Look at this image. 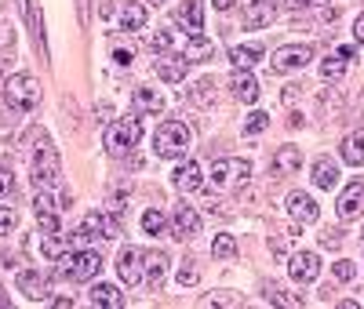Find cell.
I'll list each match as a JSON object with an SVG mask.
<instances>
[{
	"instance_id": "6da1fadb",
	"label": "cell",
	"mask_w": 364,
	"mask_h": 309,
	"mask_svg": "<svg viewBox=\"0 0 364 309\" xmlns=\"http://www.w3.org/2000/svg\"><path fill=\"white\" fill-rule=\"evenodd\" d=\"M33 142V161H29V171H33V190H58V182H63V161H58V149L51 146L48 131H33L29 135Z\"/></svg>"
},
{
	"instance_id": "7a4b0ae2",
	"label": "cell",
	"mask_w": 364,
	"mask_h": 309,
	"mask_svg": "<svg viewBox=\"0 0 364 309\" xmlns=\"http://www.w3.org/2000/svg\"><path fill=\"white\" fill-rule=\"evenodd\" d=\"M248 178H252V164H248V161H240V157L215 161V164H211L208 182H204V190H211V193H230V190H237V185H245Z\"/></svg>"
},
{
	"instance_id": "3957f363",
	"label": "cell",
	"mask_w": 364,
	"mask_h": 309,
	"mask_svg": "<svg viewBox=\"0 0 364 309\" xmlns=\"http://www.w3.org/2000/svg\"><path fill=\"white\" fill-rule=\"evenodd\" d=\"M154 149H157V157L171 161V157H182V153L190 149V128L182 120H164L157 135H154Z\"/></svg>"
},
{
	"instance_id": "277c9868",
	"label": "cell",
	"mask_w": 364,
	"mask_h": 309,
	"mask_svg": "<svg viewBox=\"0 0 364 309\" xmlns=\"http://www.w3.org/2000/svg\"><path fill=\"white\" fill-rule=\"evenodd\" d=\"M4 99H8L11 109L29 113V109L41 106V84L29 77V73H15V77H8V84H4Z\"/></svg>"
},
{
	"instance_id": "5b68a950",
	"label": "cell",
	"mask_w": 364,
	"mask_h": 309,
	"mask_svg": "<svg viewBox=\"0 0 364 309\" xmlns=\"http://www.w3.org/2000/svg\"><path fill=\"white\" fill-rule=\"evenodd\" d=\"M99 269H102L99 251H66V255H63V266H58V276H63V281L80 284V281L99 276Z\"/></svg>"
},
{
	"instance_id": "8992f818",
	"label": "cell",
	"mask_w": 364,
	"mask_h": 309,
	"mask_svg": "<svg viewBox=\"0 0 364 309\" xmlns=\"http://www.w3.org/2000/svg\"><path fill=\"white\" fill-rule=\"evenodd\" d=\"M142 139V124L135 116H124V120H113L109 128H106V149L113 153V157H120V153H128L135 149Z\"/></svg>"
},
{
	"instance_id": "52a82bcc",
	"label": "cell",
	"mask_w": 364,
	"mask_h": 309,
	"mask_svg": "<svg viewBox=\"0 0 364 309\" xmlns=\"http://www.w3.org/2000/svg\"><path fill=\"white\" fill-rule=\"evenodd\" d=\"M273 70L277 73H288V70H302L306 62H314V48L310 44H284V48H277L273 51Z\"/></svg>"
},
{
	"instance_id": "ba28073f",
	"label": "cell",
	"mask_w": 364,
	"mask_h": 309,
	"mask_svg": "<svg viewBox=\"0 0 364 309\" xmlns=\"http://www.w3.org/2000/svg\"><path fill=\"white\" fill-rule=\"evenodd\" d=\"M33 215L44 233H58L63 229V215H58V200L51 197V190H37L33 197Z\"/></svg>"
},
{
	"instance_id": "9c48e42d",
	"label": "cell",
	"mask_w": 364,
	"mask_h": 309,
	"mask_svg": "<svg viewBox=\"0 0 364 309\" xmlns=\"http://www.w3.org/2000/svg\"><path fill=\"white\" fill-rule=\"evenodd\" d=\"M171 237H175L178 244L200 237V215H197L190 204H178V207L171 211Z\"/></svg>"
},
{
	"instance_id": "30bf717a",
	"label": "cell",
	"mask_w": 364,
	"mask_h": 309,
	"mask_svg": "<svg viewBox=\"0 0 364 309\" xmlns=\"http://www.w3.org/2000/svg\"><path fill=\"white\" fill-rule=\"evenodd\" d=\"M336 211H339L343 222L360 219V215H364V178H353V182L346 185L343 197H339V204H336Z\"/></svg>"
},
{
	"instance_id": "8fae6325",
	"label": "cell",
	"mask_w": 364,
	"mask_h": 309,
	"mask_svg": "<svg viewBox=\"0 0 364 309\" xmlns=\"http://www.w3.org/2000/svg\"><path fill=\"white\" fill-rule=\"evenodd\" d=\"M288 273H291L295 284H314L321 276V259L314 251H295L291 262H288Z\"/></svg>"
},
{
	"instance_id": "7c38bea8",
	"label": "cell",
	"mask_w": 364,
	"mask_h": 309,
	"mask_svg": "<svg viewBox=\"0 0 364 309\" xmlns=\"http://www.w3.org/2000/svg\"><path fill=\"white\" fill-rule=\"evenodd\" d=\"M117 276L124 281V288H135L142 281V251L139 247H124L117 255Z\"/></svg>"
},
{
	"instance_id": "4fadbf2b",
	"label": "cell",
	"mask_w": 364,
	"mask_h": 309,
	"mask_svg": "<svg viewBox=\"0 0 364 309\" xmlns=\"http://www.w3.org/2000/svg\"><path fill=\"white\" fill-rule=\"evenodd\" d=\"M288 211H291V219H295L299 226H310V222H317V219H321L317 200H314L310 193H302V190L288 197Z\"/></svg>"
},
{
	"instance_id": "5bb4252c",
	"label": "cell",
	"mask_w": 364,
	"mask_h": 309,
	"mask_svg": "<svg viewBox=\"0 0 364 309\" xmlns=\"http://www.w3.org/2000/svg\"><path fill=\"white\" fill-rule=\"evenodd\" d=\"M299 168H302V149H295V146H281L277 153H273V161H269V171L277 178L299 175Z\"/></svg>"
},
{
	"instance_id": "9a60e30c",
	"label": "cell",
	"mask_w": 364,
	"mask_h": 309,
	"mask_svg": "<svg viewBox=\"0 0 364 309\" xmlns=\"http://www.w3.org/2000/svg\"><path fill=\"white\" fill-rule=\"evenodd\" d=\"M175 190L178 193H193V190H204V171H200V164L197 161H182L178 168H175Z\"/></svg>"
},
{
	"instance_id": "2e32d148",
	"label": "cell",
	"mask_w": 364,
	"mask_h": 309,
	"mask_svg": "<svg viewBox=\"0 0 364 309\" xmlns=\"http://www.w3.org/2000/svg\"><path fill=\"white\" fill-rule=\"evenodd\" d=\"M273 18H277V8H273L269 0H252V4L245 8V15H240V26L245 29H262Z\"/></svg>"
},
{
	"instance_id": "e0dca14e",
	"label": "cell",
	"mask_w": 364,
	"mask_h": 309,
	"mask_svg": "<svg viewBox=\"0 0 364 309\" xmlns=\"http://www.w3.org/2000/svg\"><path fill=\"white\" fill-rule=\"evenodd\" d=\"M18 291H22L29 302H48V281H44L37 269L18 273Z\"/></svg>"
},
{
	"instance_id": "ac0fdd59",
	"label": "cell",
	"mask_w": 364,
	"mask_h": 309,
	"mask_svg": "<svg viewBox=\"0 0 364 309\" xmlns=\"http://www.w3.org/2000/svg\"><path fill=\"white\" fill-rule=\"evenodd\" d=\"M182 58L186 62H211L215 58V44H211L204 33H190V40L182 44Z\"/></svg>"
},
{
	"instance_id": "d6986e66",
	"label": "cell",
	"mask_w": 364,
	"mask_h": 309,
	"mask_svg": "<svg viewBox=\"0 0 364 309\" xmlns=\"http://www.w3.org/2000/svg\"><path fill=\"white\" fill-rule=\"evenodd\" d=\"M230 91H233L240 102H248V106H252V102L259 99V80H255L248 70H237V73L230 77Z\"/></svg>"
},
{
	"instance_id": "ffe728a7",
	"label": "cell",
	"mask_w": 364,
	"mask_h": 309,
	"mask_svg": "<svg viewBox=\"0 0 364 309\" xmlns=\"http://www.w3.org/2000/svg\"><path fill=\"white\" fill-rule=\"evenodd\" d=\"M164 269H168V255L164 251H142V276L154 288L164 284Z\"/></svg>"
},
{
	"instance_id": "44dd1931",
	"label": "cell",
	"mask_w": 364,
	"mask_h": 309,
	"mask_svg": "<svg viewBox=\"0 0 364 309\" xmlns=\"http://www.w3.org/2000/svg\"><path fill=\"white\" fill-rule=\"evenodd\" d=\"M175 18L186 26L190 33H204V4H200V0H186V4L175 11Z\"/></svg>"
},
{
	"instance_id": "7402d4cb",
	"label": "cell",
	"mask_w": 364,
	"mask_h": 309,
	"mask_svg": "<svg viewBox=\"0 0 364 309\" xmlns=\"http://www.w3.org/2000/svg\"><path fill=\"white\" fill-rule=\"evenodd\" d=\"M120 26H124V33H139V29L146 26V4L124 0V8H120Z\"/></svg>"
},
{
	"instance_id": "603a6c76",
	"label": "cell",
	"mask_w": 364,
	"mask_h": 309,
	"mask_svg": "<svg viewBox=\"0 0 364 309\" xmlns=\"http://www.w3.org/2000/svg\"><path fill=\"white\" fill-rule=\"evenodd\" d=\"M339 157H343L350 168H360V164H364V131H357V135H346V139H343Z\"/></svg>"
},
{
	"instance_id": "cb8c5ba5",
	"label": "cell",
	"mask_w": 364,
	"mask_h": 309,
	"mask_svg": "<svg viewBox=\"0 0 364 309\" xmlns=\"http://www.w3.org/2000/svg\"><path fill=\"white\" fill-rule=\"evenodd\" d=\"M186 70H190V62L182 58V55L157 62V77H161V80H168V84H182V77H186Z\"/></svg>"
},
{
	"instance_id": "d4e9b609",
	"label": "cell",
	"mask_w": 364,
	"mask_h": 309,
	"mask_svg": "<svg viewBox=\"0 0 364 309\" xmlns=\"http://www.w3.org/2000/svg\"><path fill=\"white\" fill-rule=\"evenodd\" d=\"M259 58H262V48L259 44H237V48H230V62H233L237 70H252Z\"/></svg>"
},
{
	"instance_id": "484cf974",
	"label": "cell",
	"mask_w": 364,
	"mask_h": 309,
	"mask_svg": "<svg viewBox=\"0 0 364 309\" xmlns=\"http://www.w3.org/2000/svg\"><path fill=\"white\" fill-rule=\"evenodd\" d=\"M91 305H102V309H120V305H124V295H120L113 284H95V288H91Z\"/></svg>"
},
{
	"instance_id": "4316f807",
	"label": "cell",
	"mask_w": 364,
	"mask_h": 309,
	"mask_svg": "<svg viewBox=\"0 0 364 309\" xmlns=\"http://www.w3.org/2000/svg\"><path fill=\"white\" fill-rule=\"evenodd\" d=\"M314 182H317V190H331V185L339 182V164L328 161V157H321V161L314 164Z\"/></svg>"
},
{
	"instance_id": "83f0119b",
	"label": "cell",
	"mask_w": 364,
	"mask_h": 309,
	"mask_svg": "<svg viewBox=\"0 0 364 309\" xmlns=\"http://www.w3.org/2000/svg\"><path fill=\"white\" fill-rule=\"evenodd\" d=\"M186 99H190L193 106H200V109L215 106V84H211V80H197V84L186 91Z\"/></svg>"
},
{
	"instance_id": "f1b7e54d",
	"label": "cell",
	"mask_w": 364,
	"mask_h": 309,
	"mask_svg": "<svg viewBox=\"0 0 364 309\" xmlns=\"http://www.w3.org/2000/svg\"><path fill=\"white\" fill-rule=\"evenodd\" d=\"M132 102H135V113H161V95L157 91H149V87H139L135 95H132Z\"/></svg>"
},
{
	"instance_id": "f546056e",
	"label": "cell",
	"mask_w": 364,
	"mask_h": 309,
	"mask_svg": "<svg viewBox=\"0 0 364 309\" xmlns=\"http://www.w3.org/2000/svg\"><path fill=\"white\" fill-rule=\"evenodd\" d=\"M142 229H146L149 237H161V233L168 229V219H164V215H161L157 207H149V211L142 215Z\"/></svg>"
},
{
	"instance_id": "4dcf8cb0",
	"label": "cell",
	"mask_w": 364,
	"mask_h": 309,
	"mask_svg": "<svg viewBox=\"0 0 364 309\" xmlns=\"http://www.w3.org/2000/svg\"><path fill=\"white\" fill-rule=\"evenodd\" d=\"M211 255H215V259H230V255H237V237L219 233L215 240H211Z\"/></svg>"
},
{
	"instance_id": "1f68e13d",
	"label": "cell",
	"mask_w": 364,
	"mask_h": 309,
	"mask_svg": "<svg viewBox=\"0 0 364 309\" xmlns=\"http://www.w3.org/2000/svg\"><path fill=\"white\" fill-rule=\"evenodd\" d=\"M343 73H346V58L331 55V58H324V62H321V77H324V80H339Z\"/></svg>"
},
{
	"instance_id": "d6a6232c",
	"label": "cell",
	"mask_w": 364,
	"mask_h": 309,
	"mask_svg": "<svg viewBox=\"0 0 364 309\" xmlns=\"http://www.w3.org/2000/svg\"><path fill=\"white\" fill-rule=\"evenodd\" d=\"M171 44H175V33H171V29H157V33L146 37V48H149V51H168Z\"/></svg>"
},
{
	"instance_id": "836d02e7",
	"label": "cell",
	"mask_w": 364,
	"mask_h": 309,
	"mask_svg": "<svg viewBox=\"0 0 364 309\" xmlns=\"http://www.w3.org/2000/svg\"><path fill=\"white\" fill-rule=\"evenodd\" d=\"M175 281H178L182 288H193V284L200 281V269H197L193 262H182V266H178V273H175Z\"/></svg>"
},
{
	"instance_id": "e575fe53",
	"label": "cell",
	"mask_w": 364,
	"mask_h": 309,
	"mask_svg": "<svg viewBox=\"0 0 364 309\" xmlns=\"http://www.w3.org/2000/svg\"><path fill=\"white\" fill-rule=\"evenodd\" d=\"M26 15H29V29H33V40L44 48V29H41V11L33 8V0H26Z\"/></svg>"
},
{
	"instance_id": "d590c367",
	"label": "cell",
	"mask_w": 364,
	"mask_h": 309,
	"mask_svg": "<svg viewBox=\"0 0 364 309\" xmlns=\"http://www.w3.org/2000/svg\"><path fill=\"white\" fill-rule=\"evenodd\" d=\"M266 128H269V113H259V109H255V113L245 120V131H248V135H259V131H266Z\"/></svg>"
},
{
	"instance_id": "8d00e7d4",
	"label": "cell",
	"mask_w": 364,
	"mask_h": 309,
	"mask_svg": "<svg viewBox=\"0 0 364 309\" xmlns=\"http://www.w3.org/2000/svg\"><path fill=\"white\" fill-rule=\"evenodd\" d=\"M15 226H18V215L11 207H0V237H8Z\"/></svg>"
},
{
	"instance_id": "74e56055",
	"label": "cell",
	"mask_w": 364,
	"mask_h": 309,
	"mask_svg": "<svg viewBox=\"0 0 364 309\" xmlns=\"http://www.w3.org/2000/svg\"><path fill=\"white\" fill-rule=\"evenodd\" d=\"M331 273H336L339 281H353V276H357V266L343 259V262H336V266H331Z\"/></svg>"
},
{
	"instance_id": "f35d334b",
	"label": "cell",
	"mask_w": 364,
	"mask_h": 309,
	"mask_svg": "<svg viewBox=\"0 0 364 309\" xmlns=\"http://www.w3.org/2000/svg\"><path fill=\"white\" fill-rule=\"evenodd\" d=\"M269 302H281V305H302V295H288V291H273Z\"/></svg>"
},
{
	"instance_id": "ab89813d",
	"label": "cell",
	"mask_w": 364,
	"mask_h": 309,
	"mask_svg": "<svg viewBox=\"0 0 364 309\" xmlns=\"http://www.w3.org/2000/svg\"><path fill=\"white\" fill-rule=\"evenodd\" d=\"M132 58H135V55H132L128 48H113V62H117V66H124V70H128V66H132Z\"/></svg>"
},
{
	"instance_id": "60d3db41",
	"label": "cell",
	"mask_w": 364,
	"mask_h": 309,
	"mask_svg": "<svg viewBox=\"0 0 364 309\" xmlns=\"http://www.w3.org/2000/svg\"><path fill=\"white\" fill-rule=\"evenodd\" d=\"M15 190V178H11V171H4V168H0V197H4V193H11Z\"/></svg>"
},
{
	"instance_id": "b9f144b4",
	"label": "cell",
	"mask_w": 364,
	"mask_h": 309,
	"mask_svg": "<svg viewBox=\"0 0 364 309\" xmlns=\"http://www.w3.org/2000/svg\"><path fill=\"white\" fill-rule=\"evenodd\" d=\"M284 4L299 11V8H321V4H328V0H284Z\"/></svg>"
},
{
	"instance_id": "7bdbcfd3",
	"label": "cell",
	"mask_w": 364,
	"mask_h": 309,
	"mask_svg": "<svg viewBox=\"0 0 364 309\" xmlns=\"http://www.w3.org/2000/svg\"><path fill=\"white\" fill-rule=\"evenodd\" d=\"M321 244H324V247H339V244H343V233H336V229H328V233L321 237Z\"/></svg>"
},
{
	"instance_id": "ee69618b",
	"label": "cell",
	"mask_w": 364,
	"mask_h": 309,
	"mask_svg": "<svg viewBox=\"0 0 364 309\" xmlns=\"http://www.w3.org/2000/svg\"><path fill=\"white\" fill-rule=\"evenodd\" d=\"M295 95H299V87H295V84H288V87H284V95H281V102H284V106H291V102H295Z\"/></svg>"
},
{
	"instance_id": "f6af8a7d",
	"label": "cell",
	"mask_w": 364,
	"mask_h": 309,
	"mask_svg": "<svg viewBox=\"0 0 364 309\" xmlns=\"http://www.w3.org/2000/svg\"><path fill=\"white\" fill-rule=\"evenodd\" d=\"M353 40H357V44H364V15L353 22Z\"/></svg>"
},
{
	"instance_id": "bcb514c9",
	"label": "cell",
	"mask_w": 364,
	"mask_h": 309,
	"mask_svg": "<svg viewBox=\"0 0 364 309\" xmlns=\"http://www.w3.org/2000/svg\"><path fill=\"white\" fill-rule=\"evenodd\" d=\"M336 55H339V58H353V55H357V44H343Z\"/></svg>"
},
{
	"instance_id": "7dc6e473",
	"label": "cell",
	"mask_w": 364,
	"mask_h": 309,
	"mask_svg": "<svg viewBox=\"0 0 364 309\" xmlns=\"http://www.w3.org/2000/svg\"><path fill=\"white\" fill-rule=\"evenodd\" d=\"M211 4H215V8H219V11H230V8H233V4H237V0H211Z\"/></svg>"
},
{
	"instance_id": "c3c4849f",
	"label": "cell",
	"mask_w": 364,
	"mask_h": 309,
	"mask_svg": "<svg viewBox=\"0 0 364 309\" xmlns=\"http://www.w3.org/2000/svg\"><path fill=\"white\" fill-rule=\"evenodd\" d=\"M208 302H215V305H233V298H226V295H215V298H208Z\"/></svg>"
},
{
	"instance_id": "681fc988",
	"label": "cell",
	"mask_w": 364,
	"mask_h": 309,
	"mask_svg": "<svg viewBox=\"0 0 364 309\" xmlns=\"http://www.w3.org/2000/svg\"><path fill=\"white\" fill-rule=\"evenodd\" d=\"M0 305H8V295H4V288H0Z\"/></svg>"
},
{
	"instance_id": "f907efd6",
	"label": "cell",
	"mask_w": 364,
	"mask_h": 309,
	"mask_svg": "<svg viewBox=\"0 0 364 309\" xmlns=\"http://www.w3.org/2000/svg\"><path fill=\"white\" fill-rule=\"evenodd\" d=\"M360 240H364V233H360Z\"/></svg>"
}]
</instances>
